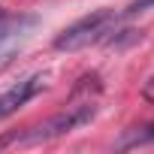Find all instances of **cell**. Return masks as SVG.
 Returning a JSON list of instances; mask_svg holds the SVG:
<instances>
[{
    "label": "cell",
    "mask_w": 154,
    "mask_h": 154,
    "mask_svg": "<svg viewBox=\"0 0 154 154\" xmlns=\"http://www.w3.org/2000/svg\"><path fill=\"white\" fill-rule=\"evenodd\" d=\"M97 115V106L94 103H82V106H69L66 112L42 121L39 127H33L30 133H21V136H9V139H0V148L9 145V142H18V145H33V142H48V139H57L63 133H72L79 130L82 124H88L91 118Z\"/></svg>",
    "instance_id": "6da1fadb"
},
{
    "label": "cell",
    "mask_w": 154,
    "mask_h": 154,
    "mask_svg": "<svg viewBox=\"0 0 154 154\" xmlns=\"http://www.w3.org/2000/svg\"><path fill=\"white\" fill-rule=\"evenodd\" d=\"M112 21H115V12H112V9H97V12L79 18L75 24H69L63 33H57L54 48H57V51H79V48L97 42V39L106 33V24H112Z\"/></svg>",
    "instance_id": "7a4b0ae2"
},
{
    "label": "cell",
    "mask_w": 154,
    "mask_h": 154,
    "mask_svg": "<svg viewBox=\"0 0 154 154\" xmlns=\"http://www.w3.org/2000/svg\"><path fill=\"white\" fill-rule=\"evenodd\" d=\"M42 88H45V79H42V75H27V79L15 82L9 91H3V94H0V121L9 118L12 112H18V109H21L27 100H33Z\"/></svg>",
    "instance_id": "3957f363"
},
{
    "label": "cell",
    "mask_w": 154,
    "mask_h": 154,
    "mask_svg": "<svg viewBox=\"0 0 154 154\" xmlns=\"http://www.w3.org/2000/svg\"><path fill=\"white\" fill-rule=\"evenodd\" d=\"M148 142H154V124H145V127H133V130H127V133L118 139L115 148L127 151V148H139V145H148Z\"/></svg>",
    "instance_id": "277c9868"
},
{
    "label": "cell",
    "mask_w": 154,
    "mask_h": 154,
    "mask_svg": "<svg viewBox=\"0 0 154 154\" xmlns=\"http://www.w3.org/2000/svg\"><path fill=\"white\" fill-rule=\"evenodd\" d=\"M24 24H33V18H12V15H3L0 18V45L6 39H12L15 33H21Z\"/></svg>",
    "instance_id": "5b68a950"
},
{
    "label": "cell",
    "mask_w": 154,
    "mask_h": 154,
    "mask_svg": "<svg viewBox=\"0 0 154 154\" xmlns=\"http://www.w3.org/2000/svg\"><path fill=\"white\" fill-rule=\"evenodd\" d=\"M151 6H154V0H133V3L124 9V15H139V12H145Z\"/></svg>",
    "instance_id": "8992f818"
},
{
    "label": "cell",
    "mask_w": 154,
    "mask_h": 154,
    "mask_svg": "<svg viewBox=\"0 0 154 154\" xmlns=\"http://www.w3.org/2000/svg\"><path fill=\"white\" fill-rule=\"evenodd\" d=\"M3 15H6V12H3V9H0V18H3Z\"/></svg>",
    "instance_id": "52a82bcc"
}]
</instances>
